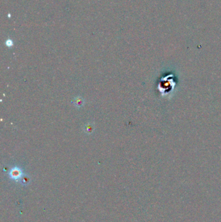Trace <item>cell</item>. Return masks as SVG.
<instances>
[{"label":"cell","mask_w":221,"mask_h":222,"mask_svg":"<svg viewBox=\"0 0 221 222\" xmlns=\"http://www.w3.org/2000/svg\"><path fill=\"white\" fill-rule=\"evenodd\" d=\"M10 178L15 180H18L21 178V175H22V171L20 168L15 167L13 168L10 170Z\"/></svg>","instance_id":"cell-1"},{"label":"cell","mask_w":221,"mask_h":222,"mask_svg":"<svg viewBox=\"0 0 221 222\" xmlns=\"http://www.w3.org/2000/svg\"><path fill=\"white\" fill-rule=\"evenodd\" d=\"M73 104L75 107L78 108L82 107L84 104H85V100H84L82 98H81L80 96L76 97L73 100Z\"/></svg>","instance_id":"cell-2"},{"label":"cell","mask_w":221,"mask_h":222,"mask_svg":"<svg viewBox=\"0 0 221 222\" xmlns=\"http://www.w3.org/2000/svg\"><path fill=\"white\" fill-rule=\"evenodd\" d=\"M94 131V126L93 123H88L84 127V131L86 133V134L90 135Z\"/></svg>","instance_id":"cell-3"},{"label":"cell","mask_w":221,"mask_h":222,"mask_svg":"<svg viewBox=\"0 0 221 222\" xmlns=\"http://www.w3.org/2000/svg\"><path fill=\"white\" fill-rule=\"evenodd\" d=\"M5 44H6V45H7L8 47H11V46H12V45H13L12 41L11 40H10V39L7 40L6 41V42H5Z\"/></svg>","instance_id":"cell-4"}]
</instances>
